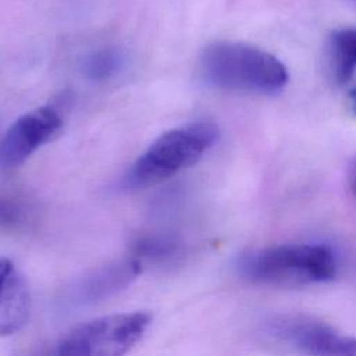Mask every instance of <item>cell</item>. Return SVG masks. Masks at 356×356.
Segmentation results:
<instances>
[{"instance_id": "obj_6", "label": "cell", "mask_w": 356, "mask_h": 356, "mask_svg": "<svg viewBox=\"0 0 356 356\" xmlns=\"http://www.w3.org/2000/svg\"><path fill=\"white\" fill-rule=\"evenodd\" d=\"M60 114L47 106L22 114L0 140V168L11 170L25 163L42 145L61 129Z\"/></svg>"}, {"instance_id": "obj_8", "label": "cell", "mask_w": 356, "mask_h": 356, "mask_svg": "<svg viewBox=\"0 0 356 356\" xmlns=\"http://www.w3.org/2000/svg\"><path fill=\"white\" fill-rule=\"evenodd\" d=\"M31 296L25 280L15 271L0 286V335H13L29 318Z\"/></svg>"}, {"instance_id": "obj_11", "label": "cell", "mask_w": 356, "mask_h": 356, "mask_svg": "<svg viewBox=\"0 0 356 356\" xmlns=\"http://www.w3.org/2000/svg\"><path fill=\"white\" fill-rule=\"evenodd\" d=\"M178 250V242L167 235H147L134 243V253L142 259L161 260L174 256Z\"/></svg>"}, {"instance_id": "obj_14", "label": "cell", "mask_w": 356, "mask_h": 356, "mask_svg": "<svg viewBox=\"0 0 356 356\" xmlns=\"http://www.w3.org/2000/svg\"><path fill=\"white\" fill-rule=\"evenodd\" d=\"M350 182H352V188L356 193V164L352 167V174H350Z\"/></svg>"}, {"instance_id": "obj_16", "label": "cell", "mask_w": 356, "mask_h": 356, "mask_svg": "<svg viewBox=\"0 0 356 356\" xmlns=\"http://www.w3.org/2000/svg\"><path fill=\"white\" fill-rule=\"evenodd\" d=\"M355 1H356V0H355Z\"/></svg>"}, {"instance_id": "obj_2", "label": "cell", "mask_w": 356, "mask_h": 356, "mask_svg": "<svg viewBox=\"0 0 356 356\" xmlns=\"http://www.w3.org/2000/svg\"><path fill=\"white\" fill-rule=\"evenodd\" d=\"M241 275L261 285H309L330 281L337 274V257L320 243H286L241 256Z\"/></svg>"}, {"instance_id": "obj_12", "label": "cell", "mask_w": 356, "mask_h": 356, "mask_svg": "<svg viewBox=\"0 0 356 356\" xmlns=\"http://www.w3.org/2000/svg\"><path fill=\"white\" fill-rule=\"evenodd\" d=\"M24 204L11 197H0V227L15 228L25 218Z\"/></svg>"}, {"instance_id": "obj_10", "label": "cell", "mask_w": 356, "mask_h": 356, "mask_svg": "<svg viewBox=\"0 0 356 356\" xmlns=\"http://www.w3.org/2000/svg\"><path fill=\"white\" fill-rule=\"evenodd\" d=\"M331 60L338 82H346L356 70V29H338L331 36Z\"/></svg>"}, {"instance_id": "obj_9", "label": "cell", "mask_w": 356, "mask_h": 356, "mask_svg": "<svg viewBox=\"0 0 356 356\" xmlns=\"http://www.w3.org/2000/svg\"><path fill=\"white\" fill-rule=\"evenodd\" d=\"M125 65V51L118 46L107 44L86 53L81 61V71L92 82H107L118 76Z\"/></svg>"}, {"instance_id": "obj_4", "label": "cell", "mask_w": 356, "mask_h": 356, "mask_svg": "<svg viewBox=\"0 0 356 356\" xmlns=\"http://www.w3.org/2000/svg\"><path fill=\"white\" fill-rule=\"evenodd\" d=\"M146 312L118 313L85 321L72 328L57 345L58 355L121 356L131 350L150 325Z\"/></svg>"}, {"instance_id": "obj_1", "label": "cell", "mask_w": 356, "mask_h": 356, "mask_svg": "<svg viewBox=\"0 0 356 356\" xmlns=\"http://www.w3.org/2000/svg\"><path fill=\"white\" fill-rule=\"evenodd\" d=\"M202 78L213 88L271 95L288 82L285 65L273 54L238 42H214L199 58Z\"/></svg>"}, {"instance_id": "obj_15", "label": "cell", "mask_w": 356, "mask_h": 356, "mask_svg": "<svg viewBox=\"0 0 356 356\" xmlns=\"http://www.w3.org/2000/svg\"><path fill=\"white\" fill-rule=\"evenodd\" d=\"M352 100H353V106H355V110H356V88L352 92Z\"/></svg>"}, {"instance_id": "obj_5", "label": "cell", "mask_w": 356, "mask_h": 356, "mask_svg": "<svg viewBox=\"0 0 356 356\" xmlns=\"http://www.w3.org/2000/svg\"><path fill=\"white\" fill-rule=\"evenodd\" d=\"M270 335L310 355L356 356V338L299 316H277L267 323Z\"/></svg>"}, {"instance_id": "obj_7", "label": "cell", "mask_w": 356, "mask_h": 356, "mask_svg": "<svg viewBox=\"0 0 356 356\" xmlns=\"http://www.w3.org/2000/svg\"><path fill=\"white\" fill-rule=\"evenodd\" d=\"M138 259H121L86 273L67 289L65 300L72 306H92L128 288L140 274Z\"/></svg>"}, {"instance_id": "obj_13", "label": "cell", "mask_w": 356, "mask_h": 356, "mask_svg": "<svg viewBox=\"0 0 356 356\" xmlns=\"http://www.w3.org/2000/svg\"><path fill=\"white\" fill-rule=\"evenodd\" d=\"M13 270H14L13 263L8 259L1 257L0 259V286L6 281V278L13 273Z\"/></svg>"}, {"instance_id": "obj_3", "label": "cell", "mask_w": 356, "mask_h": 356, "mask_svg": "<svg viewBox=\"0 0 356 356\" xmlns=\"http://www.w3.org/2000/svg\"><path fill=\"white\" fill-rule=\"evenodd\" d=\"M218 139V128L210 121H196L172 128L154 139L135 160L124 177L127 188L160 184L197 163Z\"/></svg>"}]
</instances>
